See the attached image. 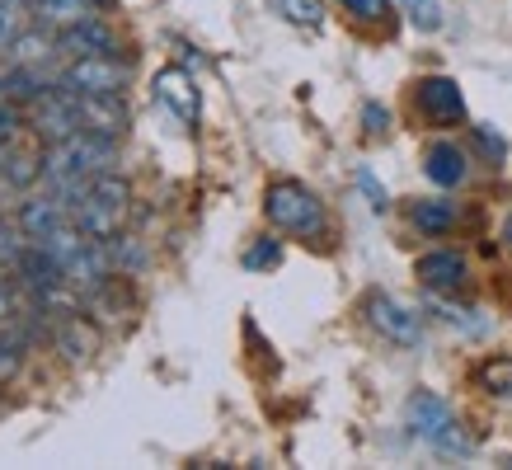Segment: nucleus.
<instances>
[{
    "mask_svg": "<svg viewBox=\"0 0 512 470\" xmlns=\"http://www.w3.org/2000/svg\"><path fill=\"white\" fill-rule=\"evenodd\" d=\"M104 170H118V141L109 137H94V132H71V137L52 141L43 151V179L57 184V179H94Z\"/></svg>",
    "mask_w": 512,
    "mask_h": 470,
    "instance_id": "f257e3e1",
    "label": "nucleus"
},
{
    "mask_svg": "<svg viewBox=\"0 0 512 470\" xmlns=\"http://www.w3.org/2000/svg\"><path fill=\"white\" fill-rule=\"evenodd\" d=\"M404 423H409V433H414V438H423L428 447H437V452H447V456H466L470 452V438L461 433V423L451 419L447 400L433 395V391L409 395V405H404Z\"/></svg>",
    "mask_w": 512,
    "mask_h": 470,
    "instance_id": "f03ea898",
    "label": "nucleus"
},
{
    "mask_svg": "<svg viewBox=\"0 0 512 470\" xmlns=\"http://www.w3.org/2000/svg\"><path fill=\"white\" fill-rule=\"evenodd\" d=\"M264 212L278 231H292V235H320L325 231V203H320L306 184H296V179H282V184L268 188Z\"/></svg>",
    "mask_w": 512,
    "mask_h": 470,
    "instance_id": "7ed1b4c3",
    "label": "nucleus"
},
{
    "mask_svg": "<svg viewBox=\"0 0 512 470\" xmlns=\"http://www.w3.org/2000/svg\"><path fill=\"white\" fill-rule=\"evenodd\" d=\"M57 80L76 94H123V85L132 80V66L118 57H71V66Z\"/></svg>",
    "mask_w": 512,
    "mask_h": 470,
    "instance_id": "20e7f679",
    "label": "nucleus"
},
{
    "mask_svg": "<svg viewBox=\"0 0 512 470\" xmlns=\"http://www.w3.org/2000/svg\"><path fill=\"white\" fill-rule=\"evenodd\" d=\"M367 320H372L376 334H386L390 344H419L423 339V325H419V315L409 311V306H400L395 297H386V292H372L367 297Z\"/></svg>",
    "mask_w": 512,
    "mask_h": 470,
    "instance_id": "39448f33",
    "label": "nucleus"
},
{
    "mask_svg": "<svg viewBox=\"0 0 512 470\" xmlns=\"http://www.w3.org/2000/svg\"><path fill=\"white\" fill-rule=\"evenodd\" d=\"M80 132L118 141L127 132V104L123 94H80Z\"/></svg>",
    "mask_w": 512,
    "mask_h": 470,
    "instance_id": "423d86ee",
    "label": "nucleus"
},
{
    "mask_svg": "<svg viewBox=\"0 0 512 470\" xmlns=\"http://www.w3.org/2000/svg\"><path fill=\"white\" fill-rule=\"evenodd\" d=\"M419 109H423V118H433V123H461V118H466V94H461L456 80L428 76V80H419Z\"/></svg>",
    "mask_w": 512,
    "mask_h": 470,
    "instance_id": "0eeeda50",
    "label": "nucleus"
},
{
    "mask_svg": "<svg viewBox=\"0 0 512 470\" xmlns=\"http://www.w3.org/2000/svg\"><path fill=\"white\" fill-rule=\"evenodd\" d=\"M156 99L174 113V118H179V123H188V127L198 123L202 99H198V85H193V76H188V71H179V66L160 71V76H156Z\"/></svg>",
    "mask_w": 512,
    "mask_h": 470,
    "instance_id": "6e6552de",
    "label": "nucleus"
},
{
    "mask_svg": "<svg viewBox=\"0 0 512 470\" xmlns=\"http://www.w3.org/2000/svg\"><path fill=\"white\" fill-rule=\"evenodd\" d=\"M57 47H62L66 57H118V38L99 19H85L76 29H62L57 33Z\"/></svg>",
    "mask_w": 512,
    "mask_h": 470,
    "instance_id": "1a4fd4ad",
    "label": "nucleus"
},
{
    "mask_svg": "<svg viewBox=\"0 0 512 470\" xmlns=\"http://www.w3.org/2000/svg\"><path fill=\"white\" fill-rule=\"evenodd\" d=\"M15 221H19V231L29 235V240H47L57 226H66V221H71V212H66V203L52 193V198H29V203L19 207Z\"/></svg>",
    "mask_w": 512,
    "mask_h": 470,
    "instance_id": "9d476101",
    "label": "nucleus"
},
{
    "mask_svg": "<svg viewBox=\"0 0 512 470\" xmlns=\"http://www.w3.org/2000/svg\"><path fill=\"white\" fill-rule=\"evenodd\" d=\"M419 282L428 292H456L466 282V259L451 250H437V254H423L419 259Z\"/></svg>",
    "mask_w": 512,
    "mask_h": 470,
    "instance_id": "9b49d317",
    "label": "nucleus"
},
{
    "mask_svg": "<svg viewBox=\"0 0 512 470\" xmlns=\"http://www.w3.org/2000/svg\"><path fill=\"white\" fill-rule=\"evenodd\" d=\"M94 10H99V0H33V15H38V24H43V29H52V33L76 29V24L94 19Z\"/></svg>",
    "mask_w": 512,
    "mask_h": 470,
    "instance_id": "f8f14e48",
    "label": "nucleus"
},
{
    "mask_svg": "<svg viewBox=\"0 0 512 470\" xmlns=\"http://www.w3.org/2000/svg\"><path fill=\"white\" fill-rule=\"evenodd\" d=\"M423 174H428L437 188H456L466 179V151L451 146V141H433L428 156H423Z\"/></svg>",
    "mask_w": 512,
    "mask_h": 470,
    "instance_id": "ddd939ff",
    "label": "nucleus"
},
{
    "mask_svg": "<svg viewBox=\"0 0 512 470\" xmlns=\"http://www.w3.org/2000/svg\"><path fill=\"white\" fill-rule=\"evenodd\" d=\"M52 339H57V348H62L71 362L90 358L94 348H99V334H94V325L80 311H66L62 320H57V329H52Z\"/></svg>",
    "mask_w": 512,
    "mask_h": 470,
    "instance_id": "4468645a",
    "label": "nucleus"
},
{
    "mask_svg": "<svg viewBox=\"0 0 512 470\" xmlns=\"http://www.w3.org/2000/svg\"><path fill=\"white\" fill-rule=\"evenodd\" d=\"M52 85L57 80H47L43 66H5V99H15V104H38Z\"/></svg>",
    "mask_w": 512,
    "mask_h": 470,
    "instance_id": "2eb2a0df",
    "label": "nucleus"
},
{
    "mask_svg": "<svg viewBox=\"0 0 512 470\" xmlns=\"http://www.w3.org/2000/svg\"><path fill=\"white\" fill-rule=\"evenodd\" d=\"M5 52H10V66H43L47 57H52V52H62V47H57V38H52V33L38 24V29H24V33H19L15 43L5 47Z\"/></svg>",
    "mask_w": 512,
    "mask_h": 470,
    "instance_id": "dca6fc26",
    "label": "nucleus"
},
{
    "mask_svg": "<svg viewBox=\"0 0 512 470\" xmlns=\"http://www.w3.org/2000/svg\"><path fill=\"white\" fill-rule=\"evenodd\" d=\"M451 221H456V207L442 203V198L414 203V226H419L423 235H442V231H451Z\"/></svg>",
    "mask_w": 512,
    "mask_h": 470,
    "instance_id": "f3484780",
    "label": "nucleus"
},
{
    "mask_svg": "<svg viewBox=\"0 0 512 470\" xmlns=\"http://www.w3.org/2000/svg\"><path fill=\"white\" fill-rule=\"evenodd\" d=\"M38 174H43V156H24V151H10V156H5V170H0V179H5L10 188H29Z\"/></svg>",
    "mask_w": 512,
    "mask_h": 470,
    "instance_id": "a211bd4d",
    "label": "nucleus"
},
{
    "mask_svg": "<svg viewBox=\"0 0 512 470\" xmlns=\"http://www.w3.org/2000/svg\"><path fill=\"white\" fill-rule=\"evenodd\" d=\"M268 5H273L287 24H301V29H315V24L325 19V5H320V0H268Z\"/></svg>",
    "mask_w": 512,
    "mask_h": 470,
    "instance_id": "6ab92c4d",
    "label": "nucleus"
},
{
    "mask_svg": "<svg viewBox=\"0 0 512 470\" xmlns=\"http://www.w3.org/2000/svg\"><path fill=\"white\" fill-rule=\"evenodd\" d=\"M24 240H29V235L19 231V221H15V226H10V221H0V268H15L19 264V254L29 250Z\"/></svg>",
    "mask_w": 512,
    "mask_h": 470,
    "instance_id": "aec40b11",
    "label": "nucleus"
},
{
    "mask_svg": "<svg viewBox=\"0 0 512 470\" xmlns=\"http://www.w3.org/2000/svg\"><path fill=\"white\" fill-rule=\"evenodd\" d=\"M404 10H409V24L423 33H437L442 29V5L437 0H404Z\"/></svg>",
    "mask_w": 512,
    "mask_h": 470,
    "instance_id": "412c9836",
    "label": "nucleus"
},
{
    "mask_svg": "<svg viewBox=\"0 0 512 470\" xmlns=\"http://www.w3.org/2000/svg\"><path fill=\"white\" fill-rule=\"evenodd\" d=\"M480 381L489 386V395H503V400H512V362H484L480 367Z\"/></svg>",
    "mask_w": 512,
    "mask_h": 470,
    "instance_id": "4be33fe9",
    "label": "nucleus"
},
{
    "mask_svg": "<svg viewBox=\"0 0 512 470\" xmlns=\"http://www.w3.org/2000/svg\"><path fill=\"white\" fill-rule=\"evenodd\" d=\"M278 264H282L278 240H254V245L245 250V268H254V273H259V268H278Z\"/></svg>",
    "mask_w": 512,
    "mask_h": 470,
    "instance_id": "5701e85b",
    "label": "nucleus"
},
{
    "mask_svg": "<svg viewBox=\"0 0 512 470\" xmlns=\"http://www.w3.org/2000/svg\"><path fill=\"white\" fill-rule=\"evenodd\" d=\"M339 5L353 19H362V24H386V19H390V5H386V0H339Z\"/></svg>",
    "mask_w": 512,
    "mask_h": 470,
    "instance_id": "b1692460",
    "label": "nucleus"
},
{
    "mask_svg": "<svg viewBox=\"0 0 512 470\" xmlns=\"http://www.w3.org/2000/svg\"><path fill=\"white\" fill-rule=\"evenodd\" d=\"M19 127H24V113H19V104H15V99H5V94H0V146H10Z\"/></svg>",
    "mask_w": 512,
    "mask_h": 470,
    "instance_id": "393cba45",
    "label": "nucleus"
},
{
    "mask_svg": "<svg viewBox=\"0 0 512 470\" xmlns=\"http://www.w3.org/2000/svg\"><path fill=\"white\" fill-rule=\"evenodd\" d=\"M19 33H24V19H19V5H10V0H0V52L15 43Z\"/></svg>",
    "mask_w": 512,
    "mask_h": 470,
    "instance_id": "a878e982",
    "label": "nucleus"
},
{
    "mask_svg": "<svg viewBox=\"0 0 512 470\" xmlns=\"http://www.w3.org/2000/svg\"><path fill=\"white\" fill-rule=\"evenodd\" d=\"M362 123H367V132H372V137H381V132L390 127V113L381 109V104H367V109H362Z\"/></svg>",
    "mask_w": 512,
    "mask_h": 470,
    "instance_id": "bb28decb",
    "label": "nucleus"
},
{
    "mask_svg": "<svg viewBox=\"0 0 512 470\" xmlns=\"http://www.w3.org/2000/svg\"><path fill=\"white\" fill-rule=\"evenodd\" d=\"M357 184H362V188H367V198H372V207H376V212H386V207H390V198H386V188H381V184H376V179H372V174H367V170H362V174H357Z\"/></svg>",
    "mask_w": 512,
    "mask_h": 470,
    "instance_id": "cd10ccee",
    "label": "nucleus"
},
{
    "mask_svg": "<svg viewBox=\"0 0 512 470\" xmlns=\"http://www.w3.org/2000/svg\"><path fill=\"white\" fill-rule=\"evenodd\" d=\"M19 315V297H15V287H10V282L0 278V325H5V320H15Z\"/></svg>",
    "mask_w": 512,
    "mask_h": 470,
    "instance_id": "c85d7f7f",
    "label": "nucleus"
},
{
    "mask_svg": "<svg viewBox=\"0 0 512 470\" xmlns=\"http://www.w3.org/2000/svg\"><path fill=\"white\" fill-rule=\"evenodd\" d=\"M475 137H480V146H484V151H489V156H494V160H503V141H498L494 132H489V127H475Z\"/></svg>",
    "mask_w": 512,
    "mask_h": 470,
    "instance_id": "c756f323",
    "label": "nucleus"
},
{
    "mask_svg": "<svg viewBox=\"0 0 512 470\" xmlns=\"http://www.w3.org/2000/svg\"><path fill=\"white\" fill-rule=\"evenodd\" d=\"M503 245H508V250H512V217L503 221Z\"/></svg>",
    "mask_w": 512,
    "mask_h": 470,
    "instance_id": "7c9ffc66",
    "label": "nucleus"
},
{
    "mask_svg": "<svg viewBox=\"0 0 512 470\" xmlns=\"http://www.w3.org/2000/svg\"><path fill=\"white\" fill-rule=\"evenodd\" d=\"M0 94H5V71H0Z\"/></svg>",
    "mask_w": 512,
    "mask_h": 470,
    "instance_id": "2f4dec72",
    "label": "nucleus"
},
{
    "mask_svg": "<svg viewBox=\"0 0 512 470\" xmlns=\"http://www.w3.org/2000/svg\"><path fill=\"white\" fill-rule=\"evenodd\" d=\"M10 5H33V0H10Z\"/></svg>",
    "mask_w": 512,
    "mask_h": 470,
    "instance_id": "473e14b6",
    "label": "nucleus"
}]
</instances>
